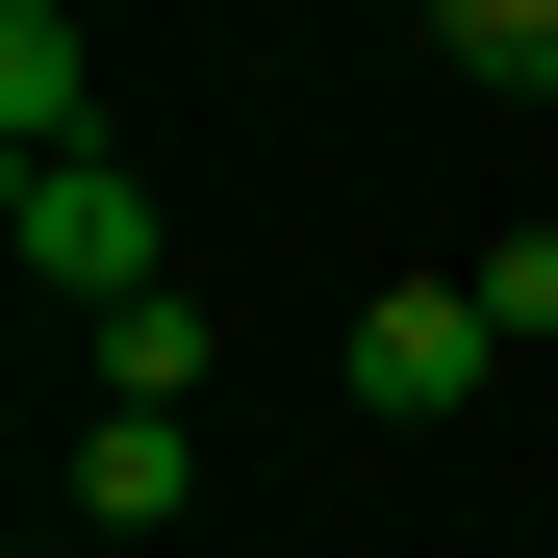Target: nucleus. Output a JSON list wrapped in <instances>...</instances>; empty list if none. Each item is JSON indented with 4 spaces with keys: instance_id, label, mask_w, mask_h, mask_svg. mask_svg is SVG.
Returning a JSON list of instances; mask_svg holds the SVG:
<instances>
[{
    "instance_id": "2",
    "label": "nucleus",
    "mask_w": 558,
    "mask_h": 558,
    "mask_svg": "<svg viewBox=\"0 0 558 558\" xmlns=\"http://www.w3.org/2000/svg\"><path fill=\"white\" fill-rule=\"evenodd\" d=\"M483 355H508V305H483V279H381V305L330 330V381L381 407V432H457V407H483Z\"/></svg>"
},
{
    "instance_id": "4",
    "label": "nucleus",
    "mask_w": 558,
    "mask_h": 558,
    "mask_svg": "<svg viewBox=\"0 0 558 558\" xmlns=\"http://www.w3.org/2000/svg\"><path fill=\"white\" fill-rule=\"evenodd\" d=\"M76 508H102V533H178V508H204V432H178V407H102V432H76Z\"/></svg>"
},
{
    "instance_id": "7",
    "label": "nucleus",
    "mask_w": 558,
    "mask_h": 558,
    "mask_svg": "<svg viewBox=\"0 0 558 558\" xmlns=\"http://www.w3.org/2000/svg\"><path fill=\"white\" fill-rule=\"evenodd\" d=\"M483 305H508V330H558V229H508V254H483Z\"/></svg>"
},
{
    "instance_id": "6",
    "label": "nucleus",
    "mask_w": 558,
    "mask_h": 558,
    "mask_svg": "<svg viewBox=\"0 0 558 558\" xmlns=\"http://www.w3.org/2000/svg\"><path fill=\"white\" fill-rule=\"evenodd\" d=\"M432 76H483V102H558V0H432Z\"/></svg>"
},
{
    "instance_id": "3",
    "label": "nucleus",
    "mask_w": 558,
    "mask_h": 558,
    "mask_svg": "<svg viewBox=\"0 0 558 558\" xmlns=\"http://www.w3.org/2000/svg\"><path fill=\"white\" fill-rule=\"evenodd\" d=\"M0 153H102V51H76V0H0Z\"/></svg>"
},
{
    "instance_id": "1",
    "label": "nucleus",
    "mask_w": 558,
    "mask_h": 558,
    "mask_svg": "<svg viewBox=\"0 0 558 558\" xmlns=\"http://www.w3.org/2000/svg\"><path fill=\"white\" fill-rule=\"evenodd\" d=\"M0 254H26L51 305H76V330L178 279V229H153V178H128V153H26V178H0Z\"/></svg>"
},
{
    "instance_id": "5",
    "label": "nucleus",
    "mask_w": 558,
    "mask_h": 558,
    "mask_svg": "<svg viewBox=\"0 0 558 558\" xmlns=\"http://www.w3.org/2000/svg\"><path fill=\"white\" fill-rule=\"evenodd\" d=\"M76 355H102V407H204V381H229V330L178 305V279H153V305H102Z\"/></svg>"
}]
</instances>
